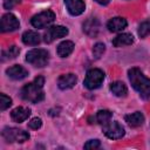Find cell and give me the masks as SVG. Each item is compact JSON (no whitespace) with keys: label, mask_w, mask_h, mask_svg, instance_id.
<instances>
[{"label":"cell","mask_w":150,"mask_h":150,"mask_svg":"<svg viewBox=\"0 0 150 150\" xmlns=\"http://www.w3.org/2000/svg\"><path fill=\"white\" fill-rule=\"evenodd\" d=\"M111 116H112V114H111V111H109V110H105V109L98 110L97 114H96V121H97L100 124H103V125H104V124H107L108 122H110Z\"/></svg>","instance_id":"21"},{"label":"cell","mask_w":150,"mask_h":150,"mask_svg":"<svg viewBox=\"0 0 150 150\" xmlns=\"http://www.w3.org/2000/svg\"><path fill=\"white\" fill-rule=\"evenodd\" d=\"M67 34H68V29L64 26H52L45 33V35H43L45 39L43 40H45V42L50 43V42H53L56 39L66 36Z\"/></svg>","instance_id":"8"},{"label":"cell","mask_w":150,"mask_h":150,"mask_svg":"<svg viewBox=\"0 0 150 150\" xmlns=\"http://www.w3.org/2000/svg\"><path fill=\"white\" fill-rule=\"evenodd\" d=\"M55 20V14L53 11H43L36 15H34L30 20L32 25L35 27V28H45L47 26H49L50 23H53Z\"/></svg>","instance_id":"6"},{"label":"cell","mask_w":150,"mask_h":150,"mask_svg":"<svg viewBox=\"0 0 150 150\" xmlns=\"http://www.w3.org/2000/svg\"><path fill=\"white\" fill-rule=\"evenodd\" d=\"M20 26L19 20L16 19V16L12 13H6L2 15L1 18V23H0V28L2 32H13L15 29H18Z\"/></svg>","instance_id":"9"},{"label":"cell","mask_w":150,"mask_h":150,"mask_svg":"<svg viewBox=\"0 0 150 150\" xmlns=\"http://www.w3.org/2000/svg\"><path fill=\"white\" fill-rule=\"evenodd\" d=\"M76 81H77V77L69 73V74H63L59 77L57 80V86L60 89L62 90H66V89H69V88H73L75 84H76Z\"/></svg>","instance_id":"12"},{"label":"cell","mask_w":150,"mask_h":150,"mask_svg":"<svg viewBox=\"0 0 150 150\" xmlns=\"http://www.w3.org/2000/svg\"><path fill=\"white\" fill-rule=\"evenodd\" d=\"M22 42L28 46H36L40 43V35L34 30H26L22 34Z\"/></svg>","instance_id":"18"},{"label":"cell","mask_w":150,"mask_h":150,"mask_svg":"<svg viewBox=\"0 0 150 150\" xmlns=\"http://www.w3.org/2000/svg\"><path fill=\"white\" fill-rule=\"evenodd\" d=\"M138 35L139 38H145L150 35V19L143 21L138 27Z\"/></svg>","instance_id":"23"},{"label":"cell","mask_w":150,"mask_h":150,"mask_svg":"<svg viewBox=\"0 0 150 150\" xmlns=\"http://www.w3.org/2000/svg\"><path fill=\"white\" fill-rule=\"evenodd\" d=\"M100 21L96 18H89L83 22V32L91 38H95L100 32Z\"/></svg>","instance_id":"10"},{"label":"cell","mask_w":150,"mask_h":150,"mask_svg":"<svg viewBox=\"0 0 150 150\" xmlns=\"http://www.w3.org/2000/svg\"><path fill=\"white\" fill-rule=\"evenodd\" d=\"M110 90L112 91L114 95L118 96V97H124L127 96V93H128V89L125 87V84L121 81H115L110 84Z\"/></svg>","instance_id":"20"},{"label":"cell","mask_w":150,"mask_h":150,"mask_svg":"<svg viewBox=\"0 0 150 150\" xmlns=\"http://www.w3.org/2000/svg\"><path fill=\"white\" fill-rule=\"evenodd\" d=\"M6 74L8 75V77H11L12 80H22L28 75V71L19 64H14L9 68H7Z\"/></svg>","instance_id":"13"},{"label":"cell","mask_w":150,"mask_h":150,"mask_svg":"<svg viewBox=\"0 0 150 150\" xmlns=\"http://www.w3.org/2000/svg\"><path fill=\"white\" fill-rule=\"evenodd\" d=\"M26 61L34 67H45L49 61V54L46 49L34 48L26 54Z\"/></svg>","instance_id":"3"},{"label":"cell","mask_w":150,"mask_h":150,"mask_svg":"<svg viewBox=\"0 0 150 150\" xmlns=\"http://www.w3.org/2000/svg\"><path fill=\"white\" fill-rule=\"evenodd\" d=\"M30 115V109L25 108V107H18L15 109L12 110L11 112V117L13 118V121L15 122H23L26 121Z\"/></svg>","instance_id":"15"},{"label":"cell","mask_w":150,"mask_h":150,"mask_svg":"<svg viewBox=\"0 0 150 150\" xmlns=\"http://www.w3.org/2000/svg\"><path fill=\"white\" fill-rule=\"evenodd\" d=\"M43 84H45V79L42 76L35 77L33 82L22 87V89L20 90L21 98H23L25 101L32 102V103H38L42 101L45 97V93L42 90Z\"/></svg>","instance_id":"1"},{"label":"cell","mask_w":150,"mask_h":150,"mask_svg":"<svg viewBox=\"0 0 150 150\" xmlns=\"http://www.w3.org/2000/svg\"><path fill=\"white\" fill-rule=\"evenodd\" d=\"M64 5L71 15H80L84 12L86 5L83 0H64Z\"/></svg>","instance_id":"11"},{"label":"cell","mask_w":150,"mask_h":150,"mask_svg":"<svg viewBox=\"0 0 150 150\" xmlns=\"http://www.w3.org/2000/svg\"><path fill=\"white\" fill-rule=\"evenodd\" d=\"M103 80H104V73L98 68H93L87 71L83 84L87 89L93 90V89L98 88L102 84Z\"/></svg>","instance_id":"5"},{"label":"cell","mask_w":150,"mask_h":150,"mask_svg":"<svg viewBox=\"0 0 150 150\" xmlns=\"http://www.w3.org/2000/svg\"><path fill=\"white\" fill-rule=\"evenodd\" d=\"M41 125H42V120H41L40 117H34V118H32V120L28 122V127H29L30 129H34V130L39 129Z\"/></svg>","instance_id":"26"},{"label":"cell","mask_w":150,"mask_h":150,"mask_svg":"<svg viewBox=\"0 0 150 150\" xmlns=\"http://www.w3.org/2000/svg\"><path fill=\"white\" fill-rule=\"evenodd\" d=\"M125 122L132 127V128H137V127H141L144 122V116L141 111H136V112H132V114H129V115H125L124 117Z\"/></svg>","instance_id":"16"},{"label":"cell","mask_w":150,"mask_h":150,"mask_svg":"<svg viewBox=\"0 0 150 150\" xmlns=\"http://www.w3.org/2000/svg\"><path fill=\"white\" fill-rule=\"evenodd\" d=\"M1 135L6 139V142H9V143H22L29 138V134L27 131L19 128H12V127L4 128L1 131Z\"/></svg>","instance_id":"4"},{"label":"cell","mask_w":150,"mask_h":150,"mask_svg":"<svg viewBox=\"0 0 150 150\" xmlns=\"http://www.w3.org/2000/svg\"><path fill=\"white\" fill-rule=\"evenodd\" d=\"M132 88L144 98H150V79H148L138 68H131L128 71Z\"/></svg>","instance_id":"2"},{"label":"cell","mask_w":150,"mask_h":150,"mask_svg":"<svg viewBox=\"0 0 150 150\" xmlns=\"http://www.w3.org/2000/svg\"><path fill=\"white\" fill-rule=\"evenodd\" d=\"M12 104V98L8 97L7 95L5 94H0V109L4 111L6 110L7 108H9Z\"/></svg>","instance_id":"25"},{"label":"cell","mask_w":150,"mask_h":150,"mask_svg":"<svg viewBox=\"0 0 150 150\" xmlns=\"http://www.w3.org/2000/svg\"><path fill=\"white\" fill-rule=\"evenodd\" d=\"M97 4H100V5H107V4H109V1L110 0H95Z\"/></svg>","instance_id":"29"},{"label":"cell","mask_w":150,"mask_h":150,"mask_svg":"<svg viewBox=\"0 0 150 150\" xmlns=\"http://www.w3.org/2000/svg\"><path fill=\"white\" fill-rule=\"evenodd\" d=\"M101 145L98 139H90L84 144V149H97Z\"/></svg>","instance_id":"27"},{"label":"cell","mask_w":150,"mask_h":150,"mask_svg":"<svg viewBox=\"0 0 150 150\" xmlns=\"http://www.w3.org/2000/svg\"><path fill=\"white\" fill-rule=\"evenodd\" d=\"M20 49L16 46H11L8 49L2 52V61H5L6 59H14L19 55Z\"/></svg>","instance_id":"22"},{"label":"cell","mask_w":150,"mask_h":150,"mask_svg":"<svg viewBox=\"0 0 150 150\" xmlns=\"http://www.w3.org/2000/svg\"><path fill=\"white\" fill-rule=\"evenodd\" d=\"M103 132L110 139H118L124 136V128L116 121L108 122L103 127Z\"/></svg>","instance_id":"7"},{"label":"cell","mask_w":150,"mask_h":150,"mask_svg":"<svg viewBox=\"0 0 150 150\" xmlns=\"http://www.w3.org/2000/svg\"><path fill=\"white\" fill-rule=\"evenodd\" d=\"M128 22L124 18H121V16H116V18H112L111 20L108 21L107 23V27L110 32L112 33H116V32H121L122 29H124L127 27Z\"/></svg>","instance_id":"14"},{"label":"cell","mask_w":150,"mask_h":150,"mask_svg":"<svg viewBox=\"0 0 150 150\" xmlns=\"http://www.w3.org/2000/svg\"><path fill=\"white\" fill-rule=\"evenodd\" d=\"M104 52H105V46H104V43H102V42H97V43L93 47V55H94L95 59H100V57L103 55Z\"/></svg>","instance_id":"24"},{"label":"cell","mask_w":150,"mask_h":150,"mask_svg":"<svg viewBox=\"0 0 150 150\" xmlns=\"http://www.w3.org/2000/svg\"><path fill=\"white\" fill-rule=\"evenodd\" d=\"M21 0H4V6L5 8H12L13 6L20 4Z\"/></svg>","instance_id":"28"},{"label":"cell","mask_w":150,"mask_h":150,"mask_svg":"<svg viewBox=\"0 0 150 150\" xmlns=\"http://www.w3.org/2000/svg\"><path fill=\"white\" fill-rule=\"evenodd\" d=\"M74 50V43L71 41H62L57 46V55L61 57H66Z\"/></svg>","instance_id":"19"},{"label":"cell","mask_w":150,"mask_h":150,"mask_svg":"<svg viewBox=\"0 0 150 150\" xmlns=\"http://www.w3.org/2000/svg\"><path fill=\"white\" fill-rule=\"evenodd\" d=\"M134 42V36L129 33H122L118 34L114 40H112V45L115 47H124V46H129Z\"/></svg>","instance_id":"17"}]
</instances>
